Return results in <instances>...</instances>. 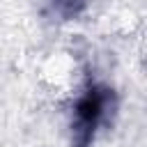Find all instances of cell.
<instances>
[{
  "label": "cell",
  "instance_id": "obj_2",
  "mask_svg": "<svg viewBox=\"0 0 147 147\" xmlns=\"http://www.w3.org/2000/svg\"><path fill=\"white\" fill-rule=\"evenodd\" d=\"M53 7L64 16H76L85 7V0H53Z\"/></svg>",
  "mask_w": 147,
  "mask_h": 147
},
{
  "label": "cell",
  "instance_id": "obj_1",
  "mask_svg": "<svg viewBox=\"0 0 147 147\" xmlns=\"http://www.w3.org/2000/svg\"><path fill=\"white\" fill-rule=\"evenodd\" d=\"M106 106H108V90L106 87H90L76 103V142L78 147H87V142L92 140L96 126L101 124L103 115H106Z\"/></svg>",
  "mask_w": 147,
  "mask_h": 147
}]
</instances>
